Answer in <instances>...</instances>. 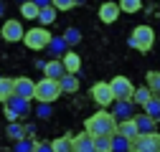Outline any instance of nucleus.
<instances>
[{"label": "nucleus", "mask_w": 160, "mask_h": 152, "mask_svg": "<svg viewBox=\"0 0 160 152\" xmlns=\"http://www.w3.org/2000/svg\"><path fill=\"white\" fill-rule=\"evenodd\" d=\"M119 13H137V10H142V3L140 0H122V3H117Z\"/></svg>", "instance_id": "c756f323"}, {"label": "nucleus", "mask_w": 160, "mask_h": 152, "mask_svg": "<svg viewBox=\"0 0 160 152\" xmlns=\"http://www.w3.org/2000/svg\"><path fill=\"white\" fill-rule=\"evenodd\" d=\"M5 135H8L13 142H21V140H26V127H23L21 122H10L8 129H5Z\"/></svg>", "instance_id": "4be33fe9"}, {"label": "nucleus", "mask_w": 160, "mask_h": 152, "mask_svg": "<svg viewBox=\"0 0 160 152\" xmlns=\"http://www.w3.org/2000/svg\"><path fill=\"white\" fill-rule=\"evenodd\" d=\"M48 41H51V31H46V28H28L26 31V36H23V43L31 48V51H46V46H48Z\"/></svg>", "instance_id": "20e7f679"}, {"label": "nucleus", "mask_w": 160, "mask_h": 152, "mask_svg": "<svg viewBox=\"0 0 160 152\" xmlns=\"http://www.w3.org/2000/svg\"><path fill=\"white\" fill-rule=\"evenodd\" d=\"M152 43H155V31H152L150 26H137V28L132 31V36H130V46H132L135 51L148 53V51L152 48Z\"/></svg>", "instance_id": "7ed1b4c3"}, {"label": "nucleus", "mask_w": 160, "mask_h": 152, "mask_svg": "<svg viewBox=\"0 0 160 152\" xmlns=\"http://www.w3.org/2000/svg\"><path fill=\"white\" fill-rule=\"evenodd\" d=\"M58 89H61V94H74V91H79V79L71 74H64L58 79Z\"/></svg>", "instance_id": "a211bd4d"}, {"label": "nucleus", "mask_w": 160, "mask_h": 152, "mask_svg": "<svg viewBox=\"0 0 160 152\" xmlns=\"http://www.w3.org/2000/svg\"><path fill=\"white\" fill-rule=\"evenodd\" d=\"M142 114H145L148 119H152V122L158 124V122H160V99H155V97H152V99L142 107Z\"/></svg>", "instance_id": "412c9836"}, {"label": "nucleus", "mask_w": 160, "mask_h": 152, "mask_svg": "<svg viewBox=\"0 0 160 152\" xmlns=\"http://www.w3.org/2000/svg\"><path fill=\"white\" fill-rule=\"evenodd\" d=\"M21 15L28 18V21H36V18H38V5H36V0H26V3L21 5Z\"/></svg>", "instance_id": "cd10ccee"}, {"label": "nucleus", "mask_w": 160, "mask_h": 152, "mask_svg": "<svg viewBox=\"0 0 160 152\" xmlns=\"http://www.w3.org/2000/svg\"><path fill=\"white\" fill-rule=\"evenodd\" d=\"M10 97H13V79L0 76V104H5Z\"/></svg>", "instance_id": "393cba45"}, {"label": "nucleus", "mask_w": 160, "mask_h": 152, "mask_svg": "<svg viewBox=\"0 0 160 152\" xmlns=\"http://www.w3.org/2000/svg\"><path fill=\"white\" fill-rule=\"evenodd\" d=\"M51 150L53 152H71V135H61L51 142Z\"/></svg>", "instance_id": "a878e982"}, {"label": "nucleus", "mask_w": 160, "mask_h": 152, "mask_svg": "<svg viewBox=\"0 0 160 152\" xmlns=\"http://www.w3.org/2000/svg\"><path fill=\"white\" fill-rule=\"evenodd\" d=\"M61 38H64L66 46H76V43H82V31L79 28H66V33Z\"/></svg>", "instance_id": "c85d7f7f"}, {"label": "nucleus", "mask_w": 160, "mask_h": 152, "mask_svg": "<svg viewBox=\"0 0 160 152\" xmlns=\"http://www.w3.org/2000/svg\"><path fill=\"white\" fill-rule=\"evenodd\" d=\"M117 18H119L117 3H102V8H99V21L102 23H114Z\"/></svg>", "instance_id": "dca6fc26"}, {"label": "nucleus", "mask_w": 160, "mask_h": 152, "mask_svg": "<svg viewBox=\"0 0 160 152\" xmlns=\"http://www.w3.org/2000/svg\"><path fill=\"white\" fill-rule=\"evenodd\" d=\"M43 79H51V81H58V79H61V76H64V66H61V61H46L43 64Z\"/></svg>", "instance_id": "f3484780"}, {"label": "nucleus", "mask_w": 160, "mask_h": 152, "mask_svg": "<svg viewBox=\"0 0 160 152\" xmlns=\"http://www.w3.org/2000/svg\"><path fill=\"white\" fill-rule=\"evenodd\" d=\"M0 36H3L8 43H18V41H23L26 28L21 26V21L10 18V21H5V23H3V28H0Z\"/></svg>", "instance_id": "1a4fd4ad"}, {"label": "nucleus", "mask_w": 160, "mask_h": 152, "mask_svg": "<svg viewBox=\"0 0 160 152\" xmlns=\"http://www.w3.org/2000/svg\"><path fill=\"white\" fill-rule=\"evenodd\" d=\"M3 13H5V5H3V3H0V15H3Z\"/></svg>", "instance_id": "c9c22d12"}, {"label": "nucleus", "mask_w": 160, "mask_h": 152, "mask_svg": "<svg viewBox=\"0 0 160 152\" xmlns=\"http://www.w3.org/2000/svg\"><path fill=\"white\" fill-rule=\"evenodd\" d=\"M61 66H64V74H71V76H76V71L82 69V59H79V53H74V51H66V53H64V59H61Z\"/></svg>", "instance_id": "4468645a"}, {"label": "nucleus", "mask_w": 160, "mask_h": 152, "mask_svg": "<svg viewBox=\"0 0 160 152\" xmlns=\"http://www.w3.org/2000/svg\"><path fill=\"white\" fill-rule=\"evenodd\" d=\"M36 21H41V28H46V26H51V23L56 21V10L51 8V3H48L46 8L38 10V18H36Z\"/></svg>", "instance_id": "b1692460"}, {"label": "nucleus", "mask_w": 160, "mask_h": 152, "mask_svg": "<svg viewBox=\"0 0 160 152\" xmlns=\"http://www.w3.org/2000/svg\"><path fill=\"white\" fill-rule=\"evenodd\" d=\"M109 152H132V142L125 140V137H119V135H114L112 145H109Z\"/></svg>", "instance_id": "5701e85b"}, {"label": "nucleus", "mask_w": 160, "mask_h": 152, "mask_svg": "<svg viewBox=\"0 0 160 152\" xmlns=\"http://www.w3.org/2000/svg\"><path fill=\"white\" fill-rule=\"evenodd\" d=\"M33 152H53V150H51V142H36Z\"/></svg>", "instance_id": "f704fd0d"}, {"label": "nucleus", "mask_w": 160, "mask_h": 152, "mask_svg": "<svg viewBox=\"0 0 160 152\" xmlns=\"http://www.w3.org/2000/svg\"><path fill=\"white\" fill-rule=\"evenodd\" d=\"M150 99H152V94H150V89H148V86H137V89H135V94H132V102H135V104H140V107H145Z\"/></svg>", "instance_id": "bb28decb"}, {"label": "nucleus", "mask_w": 160, "mask_h": 152, "mask_svg": "<svg viewBox=\"0 0 160 152\" xmlns=\"http://www.w3.org/2000/svg\"><path fill=\"white\" fill-rule=\"evenodd\" d=\"M109 89H112V97L114 102H132V94H135V86L127 76H114L109 81Z\"/></svg>", "instance_id": "39448f33"}, {"label": "nucleus", "mask_w": 160, "mask_h": 152, "mask_svg": "<svg viewBox=\"0 0 160 152\" xmlns=\"http://www.w3.org/2000/svg\"><path fill=\"white\" fill-rule=\"evenodd\" d=\"M31 112V107H28V102H23V99H18V97H10L8 102H5V117L10 119V122H21L26 114Z\"/></svg>", "instance_id": "423d86ee"}, {"label": "nucleus", "mask_w": 160, "mask_h": 152, "mask_svg": "<svg viewBox=\"0 0 160 152\" xmlns=\"http://www.w3.org/2000/svg\"><path fill=\"white\" fill-rule=\"evenodd\" d=\"M92 99L99 104V109H107L112 102H114V97H112V89H109V84L107 81H97L94 86H92Z\"/></svg>", "instance_id": "9d476101"}, {"label": "nucleus", "mask_w": 160, "mask_h": 152, "mask_svg": "<svg viewBox=\"0 0 160 152\" xmlns=\"http://www.w3.org/2000/svg\"><path fill=\"white\" fill-rule=\"evenodd\" d=\"M51 8L53 10H71V8H76V0H53Z\"/></svg>", "instance_id": "473e14b6"}, {"label": "nucleus", "mask_w": 160, "mask_h": 152, "mask_svg": "<svg viewBox=\"0 0 160 152\" xmlns=\"http://www.w3.org/2000/svg\"><path fill=\"white\" fill-rule=\"evenodd\" d=\"M84 132L92 135V137H114V135H117V122H114V117H112V112L99 109V112L92 114V117H87Z\"/></svg>", "instance_id": "f257e3e1"}, {"label": "nucleus", "mask_w": 160, "mask_h": 152, "mask_svg": "<svg viewBox=\"0 0 160 152\" xmlns=\"http://www.w3.org/2000/svg\"><path fill=\"white\" fill-rule=\"evenodd\" d=\"M117 135H119V137H125V140H130V142L140 137V135H137V129H135V122H132V119L119 122V124H117Z\"/></svg>", "instance_id": "6ab92c4d"}, {"label": "nucleus", "mask_w": 160, "mask_h": 152, "mask_svg": "<svg viewBox=\"0 0 160 152\" xmlns=\"http://www.w3.org/2000/svg\"><path fill=\"white\" fill-rule=\"evenodd\" d=\"M112 117H114V122H117V124H119V122L132 119V117H135V112H132V102H117V104H114V109H112Z\"/></svg>", "instance_id": "ddd939ff"}, {"label": "nucleus", "mask_w": 160, "mask_h": 152, "mask_svg": "<svg viewBox=\"0 0 160 152\" xmlns=\"http://www.w3.org/2000/svg\"><path fill=\"white\" fill-rule=\"evenodd\" d=\"M109 145H112V137H94V150L97 152H109Z\"/></svg>", "instance_id": "7c9ffc66"}, {"label": "nucleus", "mask_w": 160, "mask_h": 152, "mask_svg": "<svg viewBox=\"0 0 160 152\" xmlns=\"http://www.w3.org/2000/svg\"><path fill=\"white\" fill-rule=\"evenodd\" d=\"M33 91H36V81H31L28 76H18V79H13V97L23 99V102H31L33 99Z\"/></svg>", "instance_id": "6e6552de"}, {"label": "nucleus", "mask_w": 160, "mask_h": 152, "mask_svg": "<svg viewBox=\"0 0 160 152\" xmlns=\"http://www.w3.org/2000/svg\"><path fill=\"white\" fill-rule=\"evenodd\" d=\"M61 97V89H58V81L51 79H41L36 81V91H33V99H38V104H51Z\"/></svg>", "instance_id": "f03ea898"}, {"label": "nucleus", "mask_w": 160, "mask_h": 152, "mask_svg": "<svg viewBox=\"0 0 160 152\" xmlns=\"http://www.w3.org/2000/svg\"><path fill=\"white\" fill-rule=\"evenodd\" d=\"M132 122H135L137 135H152V132H155V122H152V119H148L142 112H140V114H135V117H132Z\"/></svg>", "instance_id": "2eb2a0df"}, {"label": "nucleus", "mask_w": 160, "mask_h": 152, "mask_svg": "<svg viewBox=\"0 0 160 152\" xmlns=\"http://www.w3.org/2000/svg\"><path fill=\"white\" fill-rule=\"evenodd\" d=\"M36 114H38L41 119H48V117H51V104H38Z\"/></svg>", "instance_id": "72a5a7b5"}, {"label": "nucleus", "mask_w": 160, "mask_h": 152, "mask_svg": "<svg viewBox=\"0 0 160 152\" xmlns=\"http://www.w3.org/2000/svg\"><path fill=\"white\" fill-rule=\"evenodd\" d=\"M46 51L53 56V61H61V59H64V53L69 51V46L64 43V38H61V36H51V41H48Z\"/></svg>", "instance_id": "f8f14e48"}, {"label": "nucleus", "mask_w": 160, "mask_h": 152, "mask_svg": "<svg viewBox=\"0 0 160 152\" xmlns=\"http://www.w3.org/2000/svg\"><path fill=\"white\" fill-rule=\"evenodd\" d=\"M33 140L31 137H26V140H21V142H15V147H13V152H33Z\"/></svg>", "instance_id": "2f4dec72"}, {"label": "nucleus", "mask_w": 160, "mask_h": 152, "mask_svg": "<svg viewBox=\"0 0 160 152\" xmlns=\"http://www.w3.org/2000/svg\"><path fill=\"white\" fill-rule=\"evenodd\" d=\"M145 86L150 89V94H152V97L155 99H160V71H148L145 74Z\"/></svg>", "instance_id": "aec40b11"}, {"label": "nucleus", "mask_w": 160, "mask_h": 152, "mask_svg": "<svg viewBox=\"0 0 160 152\" xmlns=\"http://www.w3.org/2000/svg\"><path fill=\"white\" fill-rule=\"evenodd\" d=\"M132 152H160V135H140L137 140H132Z\"/></svg>", "instance_id": "0eeeda50"}, {"label": "nucleus", "mask_w": 160, "mask_h": 152, "mask_svg": "<svg viewBox=\"0 0 160 152\" xmlns=\"http://www.w3.org/2000/svg\"><path fill=\"white\" fill-rule=\"evenodd\" d=\"M71 152H97L94 150V137L87 135V132L71 137Z\"/></svg>", "instance_id": "9b49d317"}]
</instances>
